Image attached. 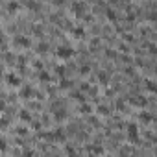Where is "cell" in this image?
I'll return each instance as SVG.
<instances>
[{"label":"cell","instance_id":"12","mask_svg":"<svg viewBox=\"0 0 157 157\" xmlns=\"http://www.w3.org/2000/svg\"><path fill=\"white\" fill-rule=\"evenodd\" d=\"M39 82H43V83H48V82H52V76H50V72H46V70H41V72H39Z\"/></svg>","mask_w":157,"mask_h":157},{"label":"cell","instance_id":"16","mask_svg":"<svg viewBox=\"0 0 157 157\" xmlns=\"http://www.w3.org/2000/svg\"><path fill=\"white\" fill-rule=\"evenodd\" d=\"M144 85H146V89H148L150 93H155V91H157V83H155L153 80H146Z\"/></svg>","mask_w":157,"mask_h":157},{"label":"cell","instance_id":"4","mask_svg":"<svg viewBox=\"0 0 157 157\" xmlns=\"http://www.w3.org/2000/svg\"><path fill=\"white\" fill-rule=\"evenodd\" d=\"M70 10H72V13H74L76 17H83L87 6H85L83 2H72V4H70Z\"/></svg>","mask_w":157,"mask_h":157},{"label":"cell","instance_id":"27","mask_svg":"<svg viewBox=\"0 0 157 157\" xmlns=\"http://www.w3.org/2000/svg\"><path fill=\"white\" fill-rule=\"evenodd\" d=\"M98 111H100L102 115H107V113H109V109H107L105 105H100V107H98Z\"/></svg>","mask_w":157,"mask_h":157},{"label":"cell","instance_id":"3","mask_svg":"<svg viewBox=\"0 0 157 157\" xmlns=\"http://www.w3.org/2000/svg\"><path fill=\"white\" fill-rule=\"evenodd\" d=\"M46 139H50V140H54V142H65V140H67V131H65L63 128H56L54 131H50V133L46 135Z\"/></svg>","mask_w":157,"mask_h":157},{"label":"cell","instance_id":"10","mask_svg":"<svg viewBox=\"0 0 157 157\" xmlns=\"http://www.w3.org/2000/svg\"><path fill=\"white\" fill-rule=\"evenodd\" d=\"M96 78H98V83H102V85H107V83H109V80H111L109 74H107L105 70H100V72L96 74Z\"/></svg>","mask_w":157,"mask_h":157},{"label":"cell","instance_id":"18","mask_svg":"<svg viewBox=\"0 0 157 157\" xmlns=\"http://www.w3.org/2000/svg\"><path fill=\"white\" fill-rule=\"evenodd\" d=\"M131 102H133V104H135V105H142V107H144V105H146V102H148V100H146V98H144V96H137V98H131Z\"/></svg>","mask_w":157,"mask_h":157},{"label":"cell","instance_id":"32","mask_svg":"<svg viewBox=\"0 0 157 157\" xmlns=\"http://www.w3.org/2000/svg\"><path fill=\"white\" fill-rule=\"evenodd\" d=\"M24 157H33V153H32V151H30V150H28V151H26V153H24Z\"/></svg>","mask_w":157,"mask_h":157},{"label":"cell","instance_id":"2","mask_svg":"<svg viewBox=\"0 0 157 157\" xmlns=\"http://www.w3.org/2000/svg\"><path fill=\"white\" fill-rule=\"evenodd\" d=\"M56 56H57L59 59H70V57L74 56V50H72V46H70V44L61 43V44H57V46H56Z\"/></svg>","mask_w":157,"mask_h":157},{"label":"cell","instance_id":"29","mask_svg":"<svg viewBox=\"0 0 157 157\" xmlns=\"http://www.w3.org/2000/svg\"><path fill=\"white\" fill-rule=\"evenodd\" d=\"M117 109H120V111L124 109V102H122V100H118V102H117Z\"/></svg>","mask_w":157,"mask_h":157},{"label":"cell","instance_id":"13","mask_svg":"<svg viewBox=\"0 0 157 157\" xmlns=\"http://www.w3.org/2000/svg\"><path fill=\"white\" fill-rule=\"evenodd\" d=\"M65 117H67V111H65L63 107H59V109L54 111V118H56V120H63Z\"/></svg>","mask_w":157,"mask_h":157},{"label":"cell","instance_id":"5","mask_svg":"<svg viewBox=\"0 0 157 157\" xmlns=\"http://www.w3.org/2000/svg\"><path fill=\"white\" fill-rule=\"evenodd\" d=\"M13 43H15L17 46H21V48H28V46H30V37H28V35H22V33H17V35L13 37Z\"/></svg>","mask_w":157,"mask_h":157},{"label":"cell","instance_id":"22","mask_svg":"<svg viewBox=\"0 0 157 157\" xmlns=\"http://www.w3.org/2000/svg\"><path fill=\"white\" fill-rule=\"evenodd\" d=\"M21 6H19V2H10L8 4V11H17Z\"/></svg>","mask_w":157,"mask_h":157},{"label":"cell","instance_id":"7","mask_svg":"<svg viewBox=\"0 0 157 157\" xmlns=\"http://www.w3.org/2000/svg\"><path fill=\"white\" fill-rule=\"evenodd\" d=\"M87 150H89V153H93V155H102V153H104V146H102L100 142L89 144V146H87Z\"/></svg>","mask_w":157,"mask_h":157},{"label":"cell","instance_id":"9","mask_svg":"<svg viewBox=\"0 0 157 157\" xmlns=\"http://www.w3.org/2000/svg\"><path fill=\"white\" fill-rule=\"evenodd\" d=\"M72 35L76 37V39H82V37H85V28L83 26H72Z\"/></svg>","mask_w":157,"mask_h":157},{"label":"cell","instance_id":"14","mask_svg":"<svg viewBox=\"0 0 157 157\" xmlns=\"http://www.w3.org/2000/svg\"><path fill=\"white\" fill-rule=\"evenodd\" d=\"M74 83H72V80H68V78H61V82H59V87L61 89H70Z\"/></svg>","mask_w":157,"mask_h":157},{"label":"cell","instance_id":"17","mask_svg":"<svg viewBox=\"0 0 157 157\" xmlns=\"http://www.w3.org/2000/svg\"><path fill=\"white\" fill-rule=\"evenodd\" d=\"M19 117H21V120H24V122H30V120H32V115H30L28 109H22V111L19 113Z\"/></svg>","mask_w":157,"mask_h":157},{"label":"cell","instance_id":"19","mask_svg":"<svg viewBox=\"0 0 157 157\" xmlns=\"http://www.w3.org/2000/svg\"><path fill=\"white\" fill-rule=\"evenodd\" d=\"M105 17H107L109 21H117V11L111 10V8H107V10H105Z\"/></svg>","mask_w":157,"mask_h":157},{"label":"cell","instance_id":"26","mask_svg":"<svg viewBox=\"0 0 157 157\" xmlns=\"http://www.w3.org/2000/svg\"><path fill=\"white\" fill-rule=\"evenodd\" d=\"M89 70H91L89 65H82V67H80V72H82V74H89Z\"/></svg>","mask_w":157,"mask_h":157},{"label":"cell","instance_id":"28","mask_svg":"<svg viewBox=\"0 0 157 157\" xmlns=\"http://www.w3.org/2000/svg\"><path fill=\"white\" fill-rule=\"evenodd\" d=\"M6 146H8V144H6V140H4V139H0V151H4V150H6Z\"/></svg>","mask_w":157,"mask_h":157},{"label":"cell","instance_id":"25","mask_svg":"<svg viewBox=\"0 0 157 157\" xmlns=\"http://www.w3.org/2000/svg\"><path fill=\"white\" fill-rule=\"evenodd\" d=\"M148 52H150L151 56H155V54H157V48H155V44H153V43H148Z\"/></svg>","mask_w":157,"mask_h":157},{"label":"cell","instance_id":"11","mask_svg":"<svg viewBox=\"0 0 157 157\" xmlns=\"http://www.w3.org/2000/svg\"><path fill=\"white\" fill-rule=\"evenodd\" d=\"M21 96H22V98H32V96H33V89H32L30 85L21 87Z\"/></svg>","mask_w":157,"mask_h":157},{"label":"cell","instance_id":"15","mask_svg":"<svg viewBox=\"0 0 157 157\" xmlns=\"http://www.w3.org/2000/svg\"><path fill=\"white\" fill-rule=\"evenodd\" d=\"M72 98H74V100H78L80 104H83V102H85V94H83L82 91H74V93H72Z\"/></svg>","mask_w":157,"mask_h":157},{"label":"cell","instance_id":"30","mask_svg":"<svg viewBox=\"0 0 157 157\" xmlns=\"http://www.w3.org/2000/svg\"><path fill=\"white\" fill-rule=\"evenodd\" d=\"M124 39H126V41H133V35H131V33H124Z\"/></svg>","mask_w":157,"mask_h":157},{"label":"cell","instance_id":"20","mask_svg":"<svg viewBox=\"0 0 157 157\" xmlns=\"http://www.w3.org/2000/svg\"><path fill=\"white\" fill-rule=\"evenodd\" d=\"M37 52H41V54H46V52H48V43L41 41V43L37 44Z\"/></svg>","mask_w":157,"mask_h":157},{"label":"cell","instance_id":"24","mask_svg":"<svg viewBox=\"0 0 157 157\" xmlns=\"http://www.w3.org/2000/svg\"><path fill=\"white\" fill-rule=\"evenodd\" d=\"M67 155L68 157H80V153H78L74 148H67Z\"/></svg>","mask_w":157,"mask_h":157},{"label":"cell","instance_id":"23","mask_svg":"<svg viewBox=\"0 0 157 157\" xmlns=\"http://www.w3.org/2000/svg\"><path fill=\"white\" fill-rule=\"evenodd\" d=\"M80 111H82V113H87V115H89V113H91V105H89V104H85V102H83V104H82V105H80Z\"/></svg>","mask_w":157,"mask_h":157},{"label":"cell","instance_id":"6","mask_svg":"<svg viewBox=\"0 0 157 157\" xmlns=\"http://www.w3.org/2000/svg\"><path fill=\"white\" fill-rule=\"evenodd\" d=\"M6 82H8V85H11V87H21V78H19V74H15V72H11V74L6 76Z\"/></svg>","mask_w":157,"mask_h":157},{"label":"cell","instance_id":"1","mask_svg":"<svg viewBox=\"0 0 157 157\" xmlns=\"http://www.w3.org/2000/svg\"><path fill=\"white\" fill-rule=\"evenodd\" d=\"M126 133H128L129 142L137 144V142L140 140V135H139V124H137V122H128V124H126Z\"/></svg>","mask_w":157,"mask_h":157},{"label":"cell","instance_id":"31","mask_svg":"<svg viewBox=\"0 0 157 157\" xmlns=\"http://www.w3.org/2000/svg\"><path fill=\"white\" fill-rule=\"evenodd\" d=\"M6 109V102L4 100H0V111H4Z\"/></svg>","mask_w":157,"mask_h":157},{"label":"cell","instance_id":"21","mask_svg":"<svg viewBox=\"0 0 157 157\" xmlns=\"http://www.w3.org/2000/svg\"><path fill=\"white\" fill-rule=\"evenodd\" d=\"M56 72H57V76L65 78V74H67V68H65L63 65H57V67H56Z\"/></svg>","mask_w":157,"mask_h":157},{"label":"cell","instance_id":"8","mask_svg":"<svg viewBox=\"0 0 157 157\" xmlns=\"http://www.w3.org/2000/svg\"><path fill=\"white\" fill-rule=\"evenodd\" d=\"M139 118H140L142 124H151V122H153V115L148 113V111H140V113H139Z\"/></svg>","mask_w":157,"mask_h":157}]
</instances>
